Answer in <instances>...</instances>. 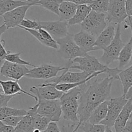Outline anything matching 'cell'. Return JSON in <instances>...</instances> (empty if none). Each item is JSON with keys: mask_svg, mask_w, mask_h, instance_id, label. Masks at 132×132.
<instances>
[{"mask_svg": "<svg viewBox=\"0 0 132 132\" xmlns=\"http://www.w3.org/2000/svg\"><path fill=\"white\" fill-rule=\"evenodd\" d=\"M59 45L58 54L61 57L68 61L67 67L69 68L72 65V61L79 57H83L87 54L86 52L81 49L75 41L73 35L68 33L65 37L55 40Z\"/></svg>", "mask_w": 132, "mask_h": 132, "instance_id": "277c9868", "label": "cell"}, {"mask_svg": "<svg viewBox=\"0 0 132 132\" xmlns=\"http://www.w3.org/2000/svg\"><path fill=\"white\" fill-rule=\"evenodd\" d=\"M125 46V44L121 39V31L120 24H117L115 38L112 43L104 50L103 55L99 59L101 63L107 66L119 59V56L121 50Z\"/></svg>", "mask_w": 132, "mask_h": 132, "instance_id": "8992f818", "label": "cell"}, {"mask_svg": "<svg viewBox=\"0 0 132 132\" xmlns=\"http://www.w3.org/2000/svg\"><path fill=\"white\" fill-rule=\"evenodd\" d=\"M108 101H106L101 103L93 111L88 121L94 125L100 124L103 120L105 119L108 115Z\"/></svg>", "mask_w": 132, "mask_h": 132, "instance_id": "ffe728a7", "label": "cell"}, {"mask_svg": "<svg viewBox=\"0 0 132 132\" xmlns=\"http://www.w3.org/2000/svg\"><path fill=\"white\" fill-rule=\"evenodd\" d=\"M23 117H16V116H10V117H5V118L1 119V122L6 126H12L15 128L18 125L21 121Z\"/></svg>", "mask_w": 132, "mask_h": 132, "instance_id": "d590c367", "label": "cell"}, {"mask_svg": "<svg viewBox=\"0 0 132 132\" xmlns=\"http://www.w3.org/2000/svg\"><path fill=\"white\" fill-rule=\"evenodd\" d=\"M107 26L106 14L98 13L94 10H92L81 24V29L94 35L96 37L99 36Z\"/></svg>", "mask_w": 132, "mask_h": 132, "instance_id": "5b68a950", "label": "cell"}, {"mask_svg": "<svg viewBox=\"0 0 132 132\" xmlns=\"http://www.w3.org/2000/svg\"><path fill=\"white\" fill-rule=\"evenodd\" d=\"M37 5L34 1L31 3L29 1H23L21 0L15 1V0H0V15L2 16L4 14L12 11L14 9L19 8L20 6L25 5Z\"/></svg>", "mask_w": 132, "mask_h": 132, "instance_id": "44dd1931", "label": "cell"}, {"mask_svg": "<svg viewBox=\"0 0 132 132\" xmlns=\"http://www.w3.org/2000/svg\"><path fill=\"white\" fill-rule=\"evenodd\" d=\"M22 54V52H18V53H10L9 54H8L5 58V61H7L10 62V63H15V64H22V65H28L30 67H36L34 64H32V63H29V62H27L26 61L23 60V59H21L20 58V55Z\"/></svg>", "mask_w": 132, "mask_h": 132, "instance_id": "d6a6232c", "label": "cell"}, {"mask_svg": "<svg viewBox=\"0 0 132 132\" xmlns=\"http://www.w3.org/2000/svg\"><path fill=\"white\" fill-rule=\"evenodd\" d=\"M130 119H132V113H131V116H130Z\"/></svg>", "mask_w": 132, "mask_h": 132, "instance_id": "f907efd6", "label": "cell"}, {"mask_svg": "<svg viewBox=\"0 0 132 132\" xmlns=\"http://www.w3.org/2000/svg\"><path fill=\"white\" fill-rule=\"evenodd\" d=\"M126 12L128 16H132V0H126Z\"/></svg>", "mask_w": 132, "mask_h": 132, "instance_id": "7bdbcfd3", "label": "cell"}, {"mask_svg": "<svg viewBox=\"0 0 132 132\" xmlns=\"http://www.w3.org/2000/svg\"><path fill=\"white\" fill-rule=\"evenodd\" d=\"M6 30H8L7 27H6V26L3 23V24L1 26V27H0V36H1V37L2 36L4 32H5V31H6Z\"/></svg>", "mask_w": 132, "mask_h": 132, "instance_id": "bcb514c9", "label": "cell"}, {"mask_svg": "<svg viewBox=\"0 0 132 132\" xmlns=\"http://www.w3.org/2000/svg\"><path fill=\"white\" fill-rule=\"evenodd\" d=\"M32 6L34 5H29L20 6L12 11L4 14L1 17L3 18L4 24L6 26L8 29L18 27V26L20 25L21 23L24 19L27 10Z\"/></svg>", "mask_w": 132, "mask_h": 132, "instance_id": "5bb4252c", "label": "cell"}, {"mask_svg": "<svg viewBox=\"0 0 132 132\" xmlns=\"http://www.w3.org/2000/svg\"><path fill=\"white\" fill-rule=\"evenodd\" d=\"M73 38L77 45L86 53L94 51V45L97 38L94 35L81 29L79 32L73 35Z\"/></svg>", "mask_w": 132, "mask_h": 132, "instance_id": "e0dca14e", "label": "cell"}, {"mask_svg": "<svg viewBox=\"0 0 132 132\" xmlns=\"http://www.w3.org/2000/svg\"><path fill=\"white\" fill-rule=\"evenodd\" d=\"M116 25L115 24H108L106 28L97 37L94 45V50H104L112 43L116 36Z\"/></svg>", "mask_w": 132, "mask_h": 132, "instance_id": "2e32d148", "label": "cell"}, {"mask_svg": "<svg viewBox=\"0 0 132 132\" xmlns=\"http://www.w3.org/2000/svg\"><path fill=\"white\" fill-rule=\"evenodd\" d=\"M64 1H70V2L73 3L77 5H90L93 3L95 0H63Z\"/></svg>", "mask_w": 132, "mask_h": 132, "instance_id": "60d3db41", "label": "cell"}, {"mask_svg": "<svg viewBox=\"0 0 132 132\" xmlns=\"http://www.w3.org/2000/svg\"><path fill=\"white\" fill-rule=\"evenodd\" d=\"M19 28H28V29H35L37 30L39 28H40L39 24V21H37L36 19L31 20V19L24 18L23 20V21L21 23L20 25L18 26Z\"/></svg>", "mask_w": 132, "mask_h": 132, "instance_id": "e575fe53", "label": "cell"}, {"mask_svg": "<svg viewBox=\"0 0 132 132\" xmlns=\"http://www.w3.org/2000/svg\"><path fill=\"white\" fill-rule=\"evenodd\" d=\"M0 84H1V88H2L1 91L3 92L5 95H19L20 93H23V94L28 95L29 97H31L32 98H34L36 100V103L38 102V99L37 97L34 94H30V93L22 89L21 87L19 86L18 81H11V80L1 81Z\"/></svg>", "mask_w": 132, "mask_h": 132, "instance_id": "ac0fdd59", "label": "cell"}, {"mask_svg": "<svg viewBox=\"0 0 132 132\" xmlns=\"http://www.w3.org/2000/svg\"><path fill=\"white\" fill-rule=\"evenodd\" d=\"M15 129L16 132H34L36 128L33 115L28 112L27 116L23 117Z\"/></svg>", "mask_w": 132, "mask_h": 132, "instance_id": "cb8c5ba5", "label": "cell"}, {"mask_svg": "<svg viewBox=\"0 0 132 132\" xmlns=\"http://www.w3.org/2000/svg\"><path fill=\"white\" fill-rule=\"evenodd\" d=\"M28 111L23 109H16V108H10V107H3L0 108V120L10 116L16 117H24L27 116Z\"/></svg>", "mask_w": 132, "mask_h": 132, "instance_id": "f1b7e54d", "label": "cell"}, {"mask_svg": "<svg viewBox=\"0 0 132 132\" xmlns=\"http://www.w3.org/2000/svg\"><path fill=\"white\" fill-rule=\"evenodd\" d=\"M37 105L35 104L34 106L30 108L28 112L33 115L35 120V128L36 129L41 130V131L46 130L49 124L52 122L51 120L48 117L42 116L37 113Z\"/></svg>", "mask_w": 132, "mask_h": 132, "instance_id": "d4e9b609", "label": "cell"}, {"mask_svg": "<svg viewBox=\"0 0 132 132\" xmlns=\"http://www.w3.org/2000/svg\"><path fill=\"white\" fill-rule=\"evenodd\" d=\"M90 76L91 74L86 72H69L68 70H64L60 76L47 82L55 86L60 83H77L86 81Z\"/></svg>", "mask_w": 132, "mask_h": 132, "instance_id": "9a60e30c", "label": "cell"}, {"mask_svg": "<svg viewBox=\"0 0 132 132\" xmlns=\"http://www.w3.org/2000/svg\"><path fill=\"white\" fill-rule=\"evenodd\" d=\"M72 63H78V65H72L70 67L71 68L79 69L82 72H86L90 74L99 72H103L104 73H106L108 76L112 77L115 80H119V74L121 72V70L117 68H110L107 66L104 65L101 63L99 59L94 56L86 54L85 56L79 57L76 58L72 61Z\"/></svg>", "mask_w": 132, "mask_h": 132, "instance_id": "3957f363", "label": "cell"}, {"mask_svg": "<svg viewBox=\"0 0 132 132\" xmlns=\"http://www.w3.org/2000/svg\"><path fill=\"white\" fill-rule=\"evenodd\" d=\"M37 6H41L46 10L59 15V6L63 0H34Z\"/></svg>", "mask_w": 132, "mask_h": 132, "instance_id": "83f0119b", "label": "cell"}, {"mask_svg": "<svg viewBox=\"0 0 132 132\" xmlns=\"http://www.w3.org/2000/svg\"><path fill=\"white\" fill-rule=\"evenodd\" d=\"M17 95H5L3 92L1 91V94H0V108L7 106L8 103H9L13 97L17 96Z\"/></svg>", "mask_w": 132, "mask_h": 132, "instance_id": "8d00e7d4", "label": "cell"}, {"mask_svg": "<svg viewBox=\"0 0 132 132\" xmlns=\"http://www.w3.org/2000/svg\"><path fill=\"white\" fill-rule=\"evenodd\" d=\"M131 34H132V29H131ZM131 61H132V56H131Z\"/></svg>", "mask_w": 132, "mask_h": 132, "instance_id": "816d5d0a", "label": "cell"}, {"mask_svg": "<svg viewBox=\"0 0 132 132\" xmlns=\"http://www.w3.org/2000/svg\"><path fill=\"white\" fill-rule=\"evenodd\" d=\"M0 132H16L14 127L6 126L3 122H0Z\"/></svg>", "mask_w": 132, "mask_h": 132, "instance_id": "b9f144b4", "label": "cell"}, {"mask_svg": "<svg viewBox=\"0 0 132 132\" xmlns=\"http://www.w3.org/2000/svg\"><path fill=\"white\" fill-rule=\"evenodd\" d=\"M22 29L24 30L27 31V32H29L30 34H32L34 37H35L36 39H37L40 43H41L42 45H45V46H48V47L50 48H52L55 49V50H57L59 48V45L57 43L56 41H48V40L45 39V38L42 37V36L41 35V34L39 33L37 30H35V29H28V28H23L21 27Z\"/></svg>", "mask_w": 132, "mask_h": 132, "instance_id": "f546056e", "label": "cell"}, {"mask_svg": "<svg viewBox=\"0 0 132 132\" xmlns=\"http://www.w3.org/2000/svg\"><path fill=\"white\" fill-rule=\"evenodd\" d=\"M82 92V85L64 92L60 99L63 119L67 121L79 124V99Z\"/></svg>", "mask_w": 132, "mask_h": 132, "instance_id": "7a4b0ae2", "label": "cell"}, {"mask_svg": "<svg viewBox=\"0 0 132 132\" xmlns=\"http://www.w3.org/2000/svg\"><path fill=\"white\" fill-rule=\"evenodd\" d=\"M42 132H61V130L56 122H51L46 130Z\"/></svg>", "mask_w": 132, "mask_h": 132, "instance_id": "f35d334b", "label": "cell"}, {"mask_svg": "<svg viewBox=\"0 0 132 132\" xmlns=\"http://www.w3.org/2000/svg\"><path fill=\"white\" fill-rule=\"evenodd\" d=\"M37 30L39 32V33L41 34V35L42 36V37L43 38H45V39L48 40V41H55L54 38H53L52 36L49 34V32H48L46 30L43 29L42 28H39L37 29Z\"/></svg>", "mask_w": 132, "mask_h": 132, "instance_id": "ab89813d", "label": "cell"}, {"mask_svg": "<svg viewBox=\"0 0 132 132\" xmlns=\"http://www.w3.org/2000/svg\"><path fill=\"white\" fill-rule=\"evenodd\" d=\"M119 78L122 82L123 94L126 95L132 86V65L124 70H121L119 74Z\"/></svg>", "mask_w": 132, "mask_h": 132, "instance_id": "4316f807", "label": "cell"}, {"mask_svg": "<svg viewBox=\"0 0 132 132\" xmlns=\"http://www.w3.org/2000/svg\"><path fill=\"white\" fill-rule=\"evenodd\" d=\"M30 91L37 97L38 100H57L60 99L64 94V92L57 90L55 85L47 81L36 86H32L30 88Z\"/></svg>", "mask_w": 132, "mask_h": 132, "instance_id": "8fae6325", "label": "cell"}, {"mask_svg": "<svg viewBox=\"0 0 132 132\" xmlns=\"http://www.w3.org/2000/svg\"><path fill=\"white\" fill-rule=\"evenodd\" d=\"M77 6L78 5L73 3L63 1L59 6V20L68 21L72 19L77 11Z\"/></svg>", "mask_w": 132, "mask_h": 132, "instance_id": "7402d4cb", "label": "cell"}, {"mask_svg": "<svg viewBox=\"0 0 132 132\" xmlns=\"http://www.w3.org/2000/svg\"><path fill=\"white\" fill-rule=\"evenodd\" d=\"M106 132H113V131H112L110 128L106 127Z\"/></svg>", "mask_w": 132, "mask_h": 132, "instance_id": "c3c4849f", "label": "cell"}, {"mask_svg": "<svg viewBox=\"0 0 132 132\" xmlns=\"http://www.w3.org/2000/svg\"><path fill=\"white\" fill-rule=\"evenodd\" d=\"M29 71L30 69L25 65L15 64L5 60L1 67L0 73L1 76L18 81L27 76Z\"/></svg>", "mask_w": 132, "mask_h": 132, "instance_id": "7c38bea8", "label": "cell"}, {"mask_svg": "<svg viewBox=\"0 0 132 132\" xmlns=\"http://www.w3.org/2000/svg\"><path fill=\"white\" fill-rule=\"evenodd\" d=\"M78 124L73 123L64 120L60 125L61 132H77L79 128H77Z\"/></svg>", "mask_w": 132, "mask_h": 132, "instance_id": "836d02e7", "label": "cell"}, {"mask_svg": "<svg viewBox=\"0 0 132 132\" xmlns=\"http://www.w3.org/2000/svg\"><path fill=\"white\" fill-rule=\"evenodd\" d=\"M132 113V99L128 100L126 105L124 106L121 113L116 119L114 125L116 132H122L126 124L130 120Z\"/></svg>", "mask_w": 132, "mask_h": 132, "instance_id": "d6986e66", "label": "cell"}, {"mask_svg": "<svg viewBox=\"0 0 132 132\" xmlns=\"http://www.w3.org/2000/svg\"><path fill=\"white\" fill-rule=\"evenodd\" d=\"M122 132H132V119H130Z\"/></svg>", "mask_w": 132, "mask_h": 132, "instance_id": "ee69618b", "label": "cell"}, {"mask_svg": "<svg viewBox=\"0 0 132 132\" xmlns=\"http://www.w3.org/2000/svg\"><path fill=\"white\" fill-rule=\"evenodd\" d=\"M126 96V99L128 100H130V99H132V86L130 88V90H128V92H127V94L125 95Z\"/></svg>", "mask_w": 132, "mask_h": 132, "instance_id": "7dc6e473", "label": "cell"}, {"mask_svg": "<svg viewBox=\"0 0 132 132\" xmlns=\"http://www.w3.org/2000/svg\"><path fill=\"white\" fill-rule=\"evenodd\" d=\"M110 0H95L90 5L92 10L98 13L107 14L109 7Z\"/></svg>", "mask_w": 132, "mask_h": 132, "instance_id": "1f68e13d", "label": "cell"}, {"mask_svg": "<svg viewBox=\"0 0 132 132\" xmlns=\"http://www.w3.org/2000/svg\"><path fill=\"white\" fill-rule=\"evenodd\" d=\"M40 28L46 30L55 40L63 38L68 34V21H39Z\"/></svg>", "mask_w": 132, "mask_h": 132, "instance_id": "4fadbf2b", "label": "cell"}, {"mask_svg": "<svg viewBox=\"0 0 132 132\" xmlns=\"http://www.w3.org/2000/svg\"><path fill=\"white\" fill-rule=\"evenodd\" d=\"M128 101V100L126 99V96L124 94L119 97L110 98L108 100V115L105 119L103 120L100 124L110 128L114 126L116 119Z\"/></svg>", "mask_w": 132, "mask_h": 132, "instance_id": "9c48e42d", "label": "cell"}, {"mask_svg": "<svg viewBox=\"0 0 132 132\" xmlns=\"http://www.w3.org/2000/svg\"><path fill=\"white\" fill-rule=\"evenodd\" d=\"M92 10L91 6L88 5H78L77 11L72 19L68 21V25L72 26L75 24H81V23L86 19Z\"/></svg>", "mask_w": 132, "mask_h": 132, "instance_id": "603a6c76", "label": "cell"}, {"mask_svg": "<svg viewBox=\"0 0 132 132\" xmlns=\"http://www.w3.org/2000/svg\"><path fill=\"white\" fill-rule=\"evenodd\" d=\"M34 132H42L41 131V130H38V129H35L34 131Z\"/></svg>", "mask_w": 132, "mask_h": 132, "instance_id": "681fc988", "label": "cell"}, {"mask_svg": "<svg viewBox=\"0 0 132 132\" xmlns=\"http://www.w3.org/2000/svg\"><path fill=\"white\" fill-rule=\"evenodd\" d=\"M128 17L126 0H110L109 7L106 14L108 24L117 25L125 21Z\"/></svg>", "mask_w": 132, "mask_h": 132, "instance_id": "ba28073f", "label": "cell"}, {"mask_svg": "<svg viewBox=\"0 0 132 132\" xmlns=\"http://www.w3.org/2000/svg\"><path fill=\"white\" fill-rule=\"evenodd\" d=\"M106 126L101 124L94 125L89 121L83 122L80 126L79 129L83 132H106Z\"/></svg>", "mask_w": 132, "mask_h": 132, "instance_id": "4dcf8cb0", "label": "cell"}, {"mask_svg": "<svg viewBox=\"0 0 132 132\" xmlns=\"http://www.w3.org/2000/svg\"><path fill=\"white\" fill-rule=\"evenodd\" d=\"M125 28H127L128 27H130V28L132 29V16H128L125 21Z\"/></svg>", "mask_w": 132, "mask_h": 132, "instance_id": "f6af8a7d", "label": "cell"}, {"mask_svg": "<svg viewBox=\"0 0 132 132\" xmlns=\"http://www.w3.org/2000/svg\"><path fill=\"white\" fill-rule=\"evenodd\" d=\"M37 113L42 116L48 117L52 122H59L62 116L61 105L60 99L45 100L39 99L36 103Z\"/></svg>", "mask_w": 132, "mask_h": 132, "instance_id": "52a82bcc", "label": "cell"}, {"mask_svg": "<svg viewBox=\"0 0 132 132\" xmlns=\"http://www.w3.org/2000/svg\"><path fill=\"white\" fill-rule=\"evenodd\" d=\"M67 70H69L68 67H58L45 64L30 70L26 77L35 79H49L56 77L59 72Z\"/></svg>", "mask_w": 132, "mask_h": 132, "instance_id": "30bf717a", "label": "cell"}, {"mask_svg": "<svg viewBox=\"0 0 132 132\" xmlns=\"http://www.w3.org/2000/svg\"><path fill=\"white\" fill-rule=\"evenodd\" d=\"M114 81V78L108 76L104 79H96L92 83L90 81L82 85L78 112L79 129L83 122L88 121L92 112L98 106L110 99L112 85Z\"/></svg>", "mask_w": 132, "mask_h": 132, "instance_id": "6da1fadb", "label": "cell"}, {"mask_svg": "<svg viewBox=\"0 0 132 132\" xmlns=\"http://www.w3.org/2000/svg\"><path fill=\"white\" fill-rule=\"evenodd\" d=\"M132 56V36L130 41L125 45L119 56V66L120 70L129 63Z\"/></svg>", "mask_w": 132, "mask_h": 132, "instance_id": "484cf974", "label": "cell"}, {"mask_svg": "<svg viewBox=\"0 0 132 132\" xmlns=\"http://www.w3.org/2000/svg\"><path fill=\"white\" fill-rule=\"evenodd\" d=\"M0 44H1V48H0V61L2 62L3 61L5 60V58L8 54L10 53H12V52L6 51L5 49V41L4 40L1 39L0 41Z\"/></svg>", "mask_w": 132, "mask_h": 132, "instance_id": "74e56055", "label": "cell"}]
</instances>
